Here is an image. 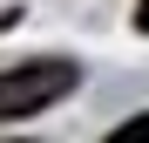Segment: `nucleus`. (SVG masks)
Segmentation results:
<instances>
[{"label":"nucleus","instance_id":"f257e3e1","mask_svg":"<svg viewBox=\"0 0 149 143\" xmlns=\"http://www.w3.org/2000/svg\"><path fill=\"white\" fill-rule=\"evenodd\" d=\"M74 82H81L74 61H20V68H7V75H0V123L41 116L47 102H61Z\"/></svg>","mask_w":149,"mask_h":143},{"label":"nucleus","instance_id":"f03ea898","mask_svg":"<svg viewBox=\"0 0 149 143\" xmlns=\"http://www.w3.org/2000/svg\"><path fill=\"white\" fill-rule=\"evenodd\" d=\"M109 143H149V116H136V123H122Z\"/></svg>","mask_w":149,"mask_h":143},{"label":"nucleus","instance_id":"7ed1b4c3","mask_svg":"<svg viewBox=\"0 0 149 143\" xmlns=\"http://www.w3.org/2000/svg\"><path fill=\"white\" fill-rule=\"evenodd\" d=\"M136 27H142V34H149V0H142V7H136Z\"/></svg>","mask_w":149,"mask_h":143}]
</instances>
